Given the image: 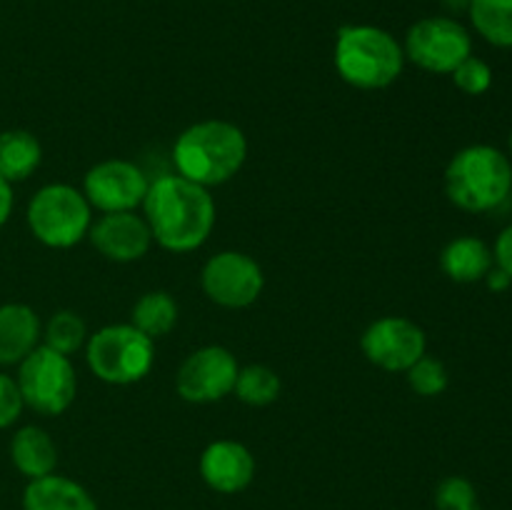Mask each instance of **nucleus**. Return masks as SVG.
Here are the masks:
<instances>
[{
  "mask_svg": "<svg viewBox=\"0 0 512 510\" xmlns=\"http://www.w3.org/2000/svg\"><path fill=\"white\" fill-rule=\"evenodd\" d=\"M512 193V163L493 145H468L445 168V195L468 213L500 208Z\"/></svg>",
  "mask_w": 512,
  "mask_h": 510,
  "instance_id": "obj_4",
  "label": "nucleus"
},
{
  "mask_svg": "<svg viewBox=\"0 0 512 510\" xmlns=\"http://www.w3.org/2000/svg\"><path fill=\"white\" fill-rule=\"evenodd\" d=\"M200 475L215 493L235 495L255 478V458L238 440H213L200 455Z\"/></svg>",
  "mask_w": 512,
  "mask_h": 510,
  "instance_id": "obj_14",
  "label": "nucleus"
},
{
  "mask_svg": "<svg viewBox=\"0 0 512 510\" xmlns=\"http://www.w3.org/2000/svg\"><path fill=\"white\" fill-rule=\"evenodd\" d=\"M475 30L498 48H512V0H470Z\"/></svg>",
  "mask_w": 512,
  "mask_h": 510,
  "instance_id": "obj_21",
  "label": "nucleus"
},
{
  "mask_svg": "<svg viewBox=\"0 0 512 510\" xmlns=\"http://www.w3.org/2000/svg\"><path fill=\"white\" fill-rule=\"evenodd\" d=\"M28 228L43 245L65 250L78 245L93 225V208L83 190L68 183L43 185L28 203Z\"/></svg>",
  "mask_w": 512,
  "mask_h": 510,
  "instance_id": "obj_6",
  "label": "nucleus"
},
{
  "mask_svg": "<svg viewBox=\"0 0 512 510\" xmlns=\"http://www.w3.org/2000/svg\"><path fill=\"white\" fill-rule=\"evenodd\" d=\"M493 258L495 263H498V268L505 270L512 278V225H508V228L498 235V240H495Z\"/></svg>",
  "mask_w": 512,
  "mask_h": 510,
  "instance_id": "obj_28",
  "label": "nucleus"
},
{
  "mask_svg": "<svg viewBox=\"0 0 512 510\" xmlns=\"http://www.w3.org/2000/svg\"><path fill=\"white\" fill-rule=\"evenodd\" d=\"M93 248L113 263H135L145 258L153 245V233L143 215L135 210L125 213H103L88 233Z\"/></svg>",
  "mask_w": 512,
  "mask_h": 510,
  "instance_id": "obj_13",
  "label": "nucleus"
},
{
  "mask_svg": "<svg viewBox=\"0 0 512 510\" xmlns=\"http://www.w3.org/2000/svg\"><path fill=\"white\" fill-rule=\"evenodd\" d=\"M248 158V138L228 120H200L178 135L173 163L178 175L213 188L233 180Z\"/></svg>",
  "mask_w": 512,
  "mask_h": 510,
  "instance_id": "obj_2",
  "label": "nucleus"
},
{
  "mask_svg": "<svg viewBox=\"0 0 512 510\" xmlns=\"http://www.w3.org/2000/svg\"><path fill=\"white\" fill-rule=\"evenodd\" d=\"M143 213L153 243L170 253L203 248L215 228V200L210 190L178 173L150 180Z\"/></svg>",
  "mask_w": 512,
  "mask_h": 510,
  "instance_id": "obj_1",
  "label": "nucleus"
},
{
  "mask_svg": "<svg viewBox=\"0 0 512 510\" xmlns=\"http://www.w3.org/2000/svg\"><path fill=\"white\" fill-rule=\"evenodd\" d=\"M25 408L35 410L38 415H63L73 405L78 393V375L68 355L55 353L48 345H38L23 363L18 365L15 375Z\"/></svg>",
  "mask_w": 512,
  "mask_h": 510,
  "instance_id": "obj_7",
  "label": "nucleus"
},
{
  "mask_svg": "<svg viewBox=\"0 0 512 510\" xmlns=\"http://www.w3.org/2000/svg\"><path fill=\"white\" fill-rule=\"evenodd\" d=\"M485 280H488V288L495 290V293H503V290H508L512 285L510 275L500 268H490V273L485 275Z\"/></svg>",
  "mask_w": 512,
  "mask_h": 510,
  "instance_id": "obj_30",
  "label": "nucleus"
},
{
  "mask_svg": "<svg viewBox=\"0 0 512 510\" xmlns=\"http://www.w3.org/2000/svg\"><path fill=\"white\" fill-rule=\"evenodd\" d=\"M238 360L223 345H205L180 363L175 390L185 403L208 405L228 398L238 380Z\"/></svg>",
  "mask_w": 512,
  "mask_h": 510,
  "instance_id": "obj_10",
  "label": "nucleus"
},
{
  "mask_svg": "<svg viewBox=\"0 0 512 510\" xmlns=\"http://www.w3.org/2000/svg\"><path fill=\"white\" fill-rule=\"evenodd\" d=\"M493 250L475 235L453 238L440 253V268L455 283H478L493 268Z\"/></svg>",
  "mask_w": 512,
  "mask_h": 510,
  "instance_id": "obj_18",
  "label": "nucleus"
},
{
  "mask_svg": "<svg viewBox=\"0 0 512 510\" xmlns=\"http://www.w3.org/2000/svg\"><path fill=\"white\" fill-rule=\"evenodd\" d=\"M148 175L143 168L123 158L95 163L83 178V195L90 208L100 213H125L143 205L148 193Z\"/></svg>",
  "mask_w": 512,
  "mask_h": 510,
  "instance_id": "obj_12",
  "label": "nucleus"
},
{
  "mask_svg": "<svg viewBox=\"0 0 512 510\" xmlns=\"http://www.w3.org/2000/svg\"><path fill=\"white\" fill-rule=\"evenodd\" d=\"M363 355L388 373H405L428 348L425 330L403 315H383L365 328L360 338Z\"/></svg>",
  "mask_w": 512,
  "mask_h": 510,
  "instance_id": "obj_11",
  "label": "nucleus"
},
{
  "mask_svg": "<svg viewBox=\"0 0 512 510\" xmlns=\"http://www.w3.org/2000/svg\"><path fill=\"white\" fill-rule=\"evenodd\" d=\"M130 323L150 340L165 338L178 323V303L168 290H150L133 305Z\"/></svg>",
  "mask_w": 512,
  "mask_h": 510,
  "instance_id": "obj_20",
  "label": "nucleus"
},
{
  "mask_svg": "<svg viewBox=\"0 0 512 510\" xmlns=\"http://www.w3.org/2000/svg\"><path fill=\"white\" fill-rule=\"evenodd\" d=\"M403 53L425 73L450 75L465 58L473 55L468 30L448 15H430L408 28Z\"/></svg>",
  "mask_w": 512,
  "mask_h": 510,
  "instance_id": "obj_8",
  "label": "nucleus"
},
{
  "mask_svg": "<svg viewBox=\"0 0 512 510\" xmlns=\"http://www.w3.org/2000/svg\"><path fill=\"white\" fill-rule=\"evenodd\" d=\"M43 338L40 318L30 305L5 303L0 305V365H20Z\"/></svg>",
  "mask_w": 512,
  "mask_h": 510,
  "instance_id": "obj_15",
  "label": "nucleus"
},
{
  "mask_svg": "<svg viewBox=\"0 0 512 510\" xmlns=\"http://www.w3.org/2000/svg\"><path fill=\"white\" fill-rule=\"evenodd\" d=\"M405 375H408L410 388L423 398H435L448 388V368L443 365V360L433 358V355H423L420 360H415L405 370Z\"/></svg>",
  "mask_w": 512,
  "mask_h": 510,
  "instance_id": "obj_24",
  "label": "nucleus"
},
{
  "mask_svg": "<svg viewBox=\"0 0 512 510\" xmlns=\"http://www.w3.org/2000/svg\"><path fill=\"white\" fill-rule=\"evenodd\" d=\"M335 70L358 90H383L400 78L403 45L378 25H343L335 35Z\"/></svg>",
  "mask_w": 512,
  "mask_h": 510,
  "instance_id": "obj_3",
  "label": "nucleus"
},
{
  "mask_svg": "<svg viewBox=\"0 0 512 510\" xmlns=\"http://www.w3.org/2000/svg\"><path fill=\"white\" fill-rule=\"evenodd\" d=\"M23 510H98V503L73 478L50 473L28 480L23 490Z\"/></svg>",
  "mask_w": 512,
  "mask_h": 510,
  "instance_id": "obj_16",
  "label": "nucleus"
},
{
  "mask_svg": "<svg viewBox=\"0 0 512 510\" xmlns=\"http://www.w3.org/2000/svg\"><path fill=\"white\" fill-rule=\"evenodd\" d=\"M443 5L450 13H463V10L470 8V0H443Z\"/></svg>",
  "mask_w": 512,
  "mask_h": 510,
  "instance_id": "obj_31",
  "label": "nucleus"
},
{
  "mask_svg": "<svg viewBox=\"0 0 512 510\" xmlns=\"http://www.w3.org/2000/svg\"><path fill=\"white\" fill-rule=\"evenodd\" d=\"M23 408H25L23 395H20V388L18 383H15V378L0 373V430L10 428V425L20 418Z\"/></svg>",
  "mask_w": 512,
  "mask_h": 510,
  "instance_id": "obj_27",
  "label": "nucleus"
},
{
  "mask_svg": "<svg viewBox=\"0 0 512 510\" xmlns=\"http://www.w3.org/2000/svg\"><path fill=\"white\" fill-rule=\"evenodd\" d=\"M450 75H453L458 90H463L465 95H483L493 85V70L485 60L475 58V55L465 58Z\"/></svg>",
  "mask_w": 512,
  "mask_h": 510,
  "instance_id": "obj_26",
  "label": "nucleus"
},
{
  "mask_svg": "<svg viewBox=\"0 0 512 510\" xmlns=\"http://www.w3.org/2000/svg\"><path fill=\"white\" fill-rule=\"evenodd\" d=\"M40 160L43 148L30 130L13 128L0 133V175L10 185L28 180L40 168Z\"/></svg>",
  "mask_w": 512,
  "mask_h": 510,
  "instance_id": "obj_19",
  "label": "nucleus"
},
{
  "mask_svg": "<svg viewBox=\"0 0 512 510\" xmlns=\"http://www.w3.org/2000/svg\"><path fill=\"white\" fill-rule=\"evenodd\" d=\"M88 343V325L73 310H58L50 315L43 330V345L53 348L60 355H73L78 353L83 345Z\"/></svg>",
  "mask_w": 512,
  "mask_h": 510,
  "instance_id": "obj_23",
  "label": "nucleus"
},
{
  "mask_svg": "<svg viewBox=\"0 0 512 510\" xmlns=\"http://www.w3.org/2000/svg\"><path fill=\"white\" fill-rule=\"evenodd\" d=\"M10 460H13L15 470L20 475H25L28 480H35L55 473L58 448H55L48 430L38 428V425H23L10 438Z\"/></svg>",
  "mask_w": 512,
  "mask_h": 510,
  "instance_id": "obj_17",
  "label": "nucleus"
},
{
  "mask_svg": "<svg viewBox=\"0 0 512 510\" xmlns=\"http://www.w3.org/2000/svg\"><path fill=\"white\" fill-rule=\"evenodd\" d=\"M13 203H15L13 185H10L8 180H5L3 175H0V228H3V225L8 223L10 213H13Z\"/></svg>",
  "mask_w": 512,
  "mask_h": 510,
  "instance_id": "obj_29",
  "label": "nucleus"
},
{
  "mask_svg": "<svg viewBox=\"0 0 512 510\" xmlns=\"http://www.w3.org/2000/svg\"><path fill=\"white\" fill-rule=\"evenodd\" d=\"M85 360L98 380L108 385H133L155 363V340L133 323L105 325L85 343Z\"/></svg>",
  "mask_w": 512,
  "mask_h": 510,
  "instance_id": "obj_5",
  "label": "nucleus"
},
{
  "mask_svg": "<svg viewBox=\"0 0 512 510\" xmlns=\"http://www.w3.org/2000/svg\"><path fill=\"white\" fill-rule=\"evenodd\" d=\"M203 293L220 308L240 310L253 305L265 288L263 268L255 258L240 250L215 253L200 273Z\"/></svg>",
  "mask_w": 512,
  "mask_h": 510,
  "instance_id": "obj_9",
  "label": "nucleus"
},
{
  "mask_svg": "<svg viewBox=\"0 0 512 510\" xmlns=\"http://www.w3.org/2000/svg\"><path fill=\"white\" fill-rule=\"evenodd\" d=\"M280 375L268 365H245L238 370V380H235L233 393L238 395L240 403L253 405V408H265V405L275 403L280 395Z\"/></svg>",
  "mask_w": 512,
  "mask_h": 510,
  "instance_id": "obj_22",
  "label": "nucleus"
},
{
  "mask_svg": "<svg viewBox=\"0 0 512 510\" xmlns=\"http://www.w3.org/2000/svg\"><path fill=\"white\" fill-rule=\"evenodd\" d=\"M510 153H512V133H510Z\"/></svg>",
  "mask_w": 512,
  "mask_h": 510,
  "instance_id": "obj_32",
  "label": "nucleus"
},
{
  "mask_svg": "<svg viewBox=\"0 0 512 510\" xmlns=\"http://www.w3.org/2000/svg\"><path fill=\"white\" fill-rule=\"evenodd\" d=\"M435 510H480L478 490L463 475H448L435 488Z\"/></svg>",
  "mask_w": 512,
  "mask_h": 510,
  "instance_id": "obj_25",
  "label": "nucleus"
}]
</instances>
